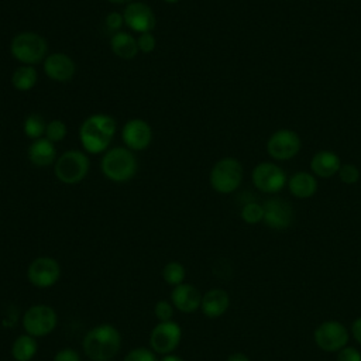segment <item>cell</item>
Masks as SVG:
<instances>
[{"mask_svg": "<svg viewBox=\"0 0 361 361\" xmlns=\"http://www.w3.org/2000/svg\"><path fill=\"white\" fill-rule=\"evenodd\" d=\"M82 348L92 361H111L121 348V334L110 323L97 324L85 334Z\"/></svg>", "mask_w": 361, "mask_h": 361, "instance_id": "obj_1", "label": "cell"}, {"mask_svg": "<svg viewBox=\"0 0 361 361\" xmlns=\"http://www.w3.org/2000/svg\"><path fill=\"white\" fill-rule=\"evenodd\" d=\"M116 120L104 113H96L85 118L79 128V140L83 149L89 154H100L107 149L114 134Z\"/></svg>", "mask_w": 361, "mask_h": 361, "instance_id": "obj_2", "label": "cell"}, {"mask_svg": "<svg viewBox=\"0 0 361 361\" xmlns=\"http://www.w3.org/2000/svg\"><path fill=\"white\" fill-rule=\"evenodd\" d=\"M100 169L109 180L124 183L135 176L138 164L131 149L127 147H114L104 152L100 161Z\"/></svg>", "mask_w": 361, "mask_h": 361, "instance_id": "obj_3", "label": "cell"}, {"mask_svg": "<svg viewBox=\"0 0 361 361\" xmlns=\"http://www.w3.org/2000/svg\"><path fill=\"white\" fill-rule=\"evenodd\" d=\"M11 56L21 65H37L48 56L47 39L32 31H24L13 37L10 42Z\"/></svg>", "mask_w": 361, "mask_h": 361, "instance_id": "obj_4", "label": "cell"}, {"mask_svg": "<svg viewBox=\"0 0 361 361\" xmlns=\"http://www.w3.org/2000/svg\"><path fill=\"white\" fill-rule=\"evenodd\" d=\"M89 168L90 161L83 151L68 149L56 158L54 173L59 182L65 185H76L87 176Z\"/></svg>", "mask_w": 361, "mask_h": 361, "instance_id": "obj_5", "label": "cell"}, {"mask_svg": "<svg viewBox=\"0 0 361 361\" xmlns=\"http://www.w3.org/2000/svg\"><path fill=\"white\" fill-rule=\"evenodd\" d=\"M210 186L221 195L233 193L238 189L243 180V166L238 159L226 157L219 159L209 175Z\"/></svg>", "mask_w": 361, "mask_h": 361, "instance_id": "obj_6", "label": "cell"}, {"mask_svg": "<svg viewBox=\"0 0 361 361\" xmlns=\"http://www.w3.org/2000/svg\"><path fill=\"white\" fill-rule=\"evenodd\" d=\"M350 329L338 320H324L313 330V341L323 353H338L348 345Z\"/></svg>", "mask_w": 361, "mask_h": 361, "instance_id": "obj_7", "label": "cell"}, {"mask_svg": "<svg viewBox=\"0 0 361 361\" xmlns=\"http://www.w3.org/2000/svg\"><path fill=\"white\" fill-rule=\"evenodd\" d=\"M23 329L27 334L39 338L51 334L58 324V314L54 307L37 303L30 306L23 314Z\"/></svg>", "mask_w": 361, "mask_h": 361, "instance_id": "obj_8", "label": "cell"}, {"mask_svg": "<svg viewBox=\"0 0 361 361\" xmlns=\"http://www.w3.org/2000/svg\"><path fill=\"white\" fill-rule=\"evenodd\" d=\"M62 274L59 262L48 255L34 258L27 268L28 282L39 289H48L59 281Z\"/></svg>", "mask_w": 361, "mask_h": 361, "instance_id": "obj_9", "label": "cell"}, {"mask_svg": "<svg viewBox=\"0 0 361 361\" xmlns=\"http://www.w3.org/2000/svg\"><path fill=\"white\" fill-rule=\"evenodd\" d=\"M182 338V329L179 323L173 320L158 322V324L149 333V348L155 354H171L173 353Z\"/></svg>", "mask_w": 361, "mask_h": 361, "instance_id": "obj_10", "label": "cell"}, {"mask_svg": "<svg viewBox=\"0 0 361 361\" xmlns=\"http://www.w3.org/2000/svg\"><path fill=\"white\" fill-rule=\"evenodd\" d=\"M299 149L300 138L295 131L289 128L276 130L267 141V152L276 161H288L293 158Z\"/></svg>", "mask_w": 361, "mask_h": 361, "instance_id": "obj_11", "label": "cell"}, {"mask_svg": "<svg viewBox=\"0 0 361 361\" xmlns=\"http://www.w3.org/2000/svg\"><path fill=\"white\" fill-rule=\"evenodd\" d=\"M254 186L264 193H278L286 185L285 171L272 162L258 164L251 173Z\"/></svg>", "mask_w": 361, "mask_h": 361, "instance_id": "obj_12", "label": "cell"}, {"mask_svg": "<svg viewBox=\"0 0 361 361\" xmlns=\"http://www.w3.org/2000/svg\"><path fill=\"white\" fill-rule=\"evenodd\" d=\"M264 224L272 230L282 231L295 221V210L289 202L281 197H272L264 202Z\"/></svg>", "mask_w": 361, "mask_h": 361, "instance_id": "obj_13", "label": "cell"}, {"mask_svg": "<svg viewBox=\"0 0 361 361\" xmlns=\"http://www.w3.org/2000/svg\"><path fill=\"white\" fill-rule=\"evenodd\" d=\"M124 24L138 34L152 32L155 27V14L152 8L142 1H131L123 11Z\"/></svg>", "mask_w": 361, "mask_h": 361, "instance_id": "obj_14", "label": "cell"}, {"mask_svg": "<svg viewBox=\"0 0 361 361\" xmlns=\"http://www.w3.org/2000/svg\"><path fill=\"white\" fill-rule=\"evenodd\" d=\"M121 140L131 151H142L152 141V128L142 118H130L121 128Z\"/></svg>", "mask_w": 361, "mask_h": 361, "instance_id": "obj_15", "label": "cell"}, {"mask_svg": "<svg viewBox=\"0 0 361 361\" xmlns=\"http://www.w3.org/2000/svg\"><path fill=\"white\" fill-rule=\"evenodd\" d=\"M42 68L45 75L55 82H69L76 72V65L73 59L63 52L49 54L44 59Z\"/></svg>", "mask_w": 361, "mask_h": 361, "instance_id": "obj_16", "label": "cell"}, {"mask_svg": "<svg viewBox=\"0 0 361 361\" xmlns=\"http://www.w3.org/2000/svg\"><path fill=\"white\" fill-rule=\"evenodd\" d=\"M171 303L182 313H195L200 309L202 293L190 283H180L173 286L171 292Z\"/></svg>", "mask_w": 361, "mask_h": 361, "instance_id": "obj_17", "label": "cell"}, {"mask_svg": "<svg viewBox=\"0 0 361 361\" xmlns=\"http://www.w3.org/2000/svg\"><path fill=\"white\" fill-rule=\"evenodd\" d=\"M230 307V295L226 289L212 288L202 295L200 310L209 319L221 317Z\"/></svg>", "mask_w": 361, "mask_h": 361, "instance_id": "obj_18", "label": "cell"}, {"mask_svg": "<svg viewBox=\"0 0 361 361\" xmlns=\"http://www.w3.org/2000/svg\"><path fill=\"white\" fill-rule=\"evenodd\" d=\"M28 159L32 165L39 168H47L56 161V148L52 141L45 137L32 140L27 149Z\"/></svg>", "mask_w": 361, "mask_h": 361, "instance_id": "obj_19", "label": "cell"}, {"mask_svg": "<svg viewBox=\"0 0 361 361\" xmlns=\"http://www.w3.org/2000/svg\"><path fill=\"white\" fill-rule=\"evenodd\" d=\"M341 166L340 158L333 151L320 149L310 159V169L313 175L319 178H331L334 176Z\"/></svg>", "mask_w": 361, "mask_h": 361, "instance_id": "obj_20", "label": "cell"}, {"mask_svg": "<svg viewBox=\"0 0 361 361\" xmlns=\"http://www.w3.org/2000/svg\"><path fill=\"white\" fill-rule=\"evenodd\" d=\"M288 189L290 195L298 199H309L317 192V180L313 173L299 171L288 180Z\"/></svg>", "mask_w": 361, "mask_h": 361, "instance_id": "obj_21", "label": "cell"}, {"mask_svg": "<svg viewBox=\"0 0 361 361\" xmlns=\"http://www.w3.org/2000/svg\"><path fill=\"white\" fill-rule=\"evenodd\" d=\"M110 48L116 56L124 61L135 58V55L140 52L137 38L126 31H117L113 34L110 39Z\"/></svg>", "mask_w": 361, "mask_h": 361, "instance_id": "obj_22", "label": "cell"}, {"mask_svg": "<svg viewBox=\"0 0 361 361\" xmlns=\"http://www.w3.org/2000/svg\"><path fill=\"white\" fill-rule=\"evenodd\" d=\"M38 351V341L35 337L24 333L18 336L11 344V357L14 361H31Z\"/></svg>", "mask_w": 361, "mask_h": 361, "instance_id": "obj_23", "label": "cell"}, {"mask_svg": "<svg viewBox=\"0 0 361 361\" xmlns=\"http://www.w3.org/2000/svg\"><path fill=\"white\" fill-rule=\"evenodd\" d=\"M38 82L37 69L31 65H20L11 75V85L18 92L31 90Z\"/></svg>", "mask_w": 361, "mask_h": 361, "instance_id": "obj_24", "label": "cell"}, {"mask_svg": "<svg viewBox=\"0 0 361 361\" xmlns=\"http://www.w3.org/2000/svg\"><path fill=\"white\" fill-rule=\"evenodd\" d=\"M162 278L164 281L171 286H178L185 282L186 278V269L183 264L178 261H171L164 265L162 268Z\"/></svg>", "mask_w": 361, "mask_h": 361, "instance_id": "obj_25", "label": "cell"}, {"mask_svg": "<svg viewBox=\"0 0 361 361\" xmlns=\"http://www.w3.org/2000/svg\"><path fill=\"white\" fill-rule=\"evenodd\" d=\"M45 128H47V123L44 121L42 116H39L37 113L27 116L23 123L24 134H25V137H28L31 140H37V138H41L42 135H45Z\"/></svg>", "mask_w": 361, "mask_h": 361, "instance_id": "obj_26", "label": "cell"}, {"mask_svg": "<svg viewBox=\"0 0 361 361\" xmlns=\"http://www.w3.org/2000/svg\"><path fill=\"white\" fill-rule=\"evenodd\" d=\"M241 219L247 224H258L264 220V207L262 204L257 203L255 200L247 202L240 213Z\"/></svg>", "mask_w": 361, "mask_h": 361, "instance_id": "obj_27", "label": "cell"}, {"mask_svg": "<svg viewBox=\"0 0 361 361\" xmlns=\"http://www.w3.org/2000/svg\"><path fill=\"white\" fill-rule=\"evenodd\" d=\"M66 124L62 120H51L49 123H47V128H45V138H48L49 141L59 142L66 137Z\"/></svg>", "mask_w": 361, "mask_h": 361, "instance_id": "obj_28", "label": "cell"}, {"mask_svg": "<svg viewBox=\"0 0 361 361\" xmlns=\"http://www.w3.org/2000/svg\"><path fill=\"white\" fill-rule=\"evenodd\" d=\"M123 361H159L157 358V354L147 347H135L130 350Z\"/></svg>", "mask_w": 361, "mask_h": 361, "instance_id": "obj_29", "label": "cell"}, {"mask_svg": "<svg viewBox=\"0 0 361 361\" xmlns=\"http://www.w3.org/2000/svg\"><path fill=\"white\" fill-rule=\"evenodd\" d=\"M337 173H338L341 182L345 185H355L361 176L360 169L353 164H341Z\"/></svg>", "mask_w": 361, "mask_h": 361, "instance_id": "obj_30", "label": "cell"}, {"mask_svg": "<svg viewBox=\"0 0 361 361\" xmlns=\"http://www.w3.org/2000/svg\"><path fill=\"white\" fill-rule=\"evenodd\" d=\"M173 310H175L173 305H172L171 302H168V300H164V299L158 300V302L155 303V306H154V314H155V317L158 319V322H168V320H172V317H173Z\"/></svg>", "mask_w": 361, "mask_h": 361, "instance_id": "obj_31", "label": "cell"}, {"mask_svg": "<svg viewBox=\"0 0 361 361\" xmlns=\"http://www.w3.org/2000/svg\"><path fill=\"white\" fill-rule=\"evenodd\" d=\"M137 45H138V51L142 54H151L155 49L157 41L152 32H144L140 34V37L137 38Z\"/></svg>", "mask_w": 361, "mask_h": 361, "instance_id": "obj_32", "label": "cell"}, {"mask_svg": "<svg viewBox=\"0 0 361 361\" xmlns=\"http://www.w3.org/2000/svg\"><path fill=\"white\" fill-rule=\"evenodd\" d=\"M336 361H361V351L357 347L345 345L336 353Z\"/></svg>", "mask_w": 361, "mask_h": 361, "instance_id": "obj_33", "label": "cell"}, {"mask_svg": "<svg viewBox=\"0 0 361 361\" xmlns=\"http://www.w3.org/2000/svg\"><path fill=\"white\" fill-rule=\"evenodd\" d=\"M106 25L109 27V30L111 31H120V28L124 25V17L123 13L118 11H111L106 16Z\"/></svg>", "mask_w": 361, "mask_h": 361, "instance_id": "obj_34", "label": "cell"}, {"mask_svg": "<svg viewBox=\"0 0 361 361\" xmlns=\"http://www.w3.org/2000/svg\"><path fill=\"white\" fill-rule=\"evenodd\" d=\"M52 361H80V357H79L78 351L66 347V348H61L59 351H56Z\"/></svg>", "mask_w": 361, "mask_h": 361, "instance_id": "obj_35", "label": "cell"}, {"mask_svg": "<svg viewBox=\"0 0 361 361\" xmlns=\"http://www.w3.org/2000/svg\"><path fill=\"white\" fill-rule=\"evenodd\" d=\"M350 334L357 344L361 345V316L355 317L350 326Z\"/></svg>", "mask_w": 361, "mask_h": 361, "instance_id": "obj_36", "label": "cell"}, {"mask_svg": "<svg viewBox=\"0 0 361 361\" xmlns=\"http://www.w3.org/2000/svg\"><path fill=\"white\" fill-rule=\"evenodd\" d=\"M226 361H251V360H250V357H248L247 354L238 351V353L230 354V355L226 358Z\"/></svg>", "mask_w": 361, "mask_h": 361, "instance_id": "obj_37", "label": "cell"}, {"mask_svg": "<svg viewBox=\"0 0 361 361\" xmlns=\"http://www.w3.org/2000/svg\"><path fill=\"white\" fill-rule=\"evenodd\" d=\"M159 361H185L180 355H178V354H173V353H171V354H166V355H164Z\"/></svg>", "mask_w": 361, "mask_h": 361, "instance_id": "obj_38", "label": "cell"}, {"mask_svg": "<svg viewBox=\"0 0 361 361\" xmlns=\"http://www.w3.org/2000/svg\"><path fill=\"white\" fill-rule=\"evenodd\" d=\"M107 1H110V3H113V4H128V3H131L133 0H107Z\"/></svg>", "mask_w": 361, "mask_h": 361, "instance_id": "obj_39", "label": "cell"}, {"mask_svg": "<svg viewBox=\"0 0 361 361\" xmlns=\"http://www.w3.org/2000/svg\"><path fill=\"white\" fill-rule=\"evenodd\" d=\"M165 3H169V4H173V3H178L179 0H164Z\"/></svg>", "mask_w": 361, "mask_h": 361, "instance_id": "obj_40", "label": "cell"}]
</instances>
